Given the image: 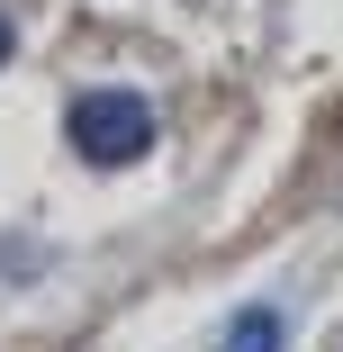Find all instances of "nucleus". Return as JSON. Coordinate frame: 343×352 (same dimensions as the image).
I'll list each match as a JSON object with an SVG mask.
<instances>
[{
	"label": "nucleus",
	"mask_w": 343,
	"mask_h": 352,
	"mask_svg": "<svg viewBox=\"0 0 343 352\" xmlns=\"http://www.w3.org/2000/svg\"><path fill=\"white\" fill-rule=\"evenodd\" d=\"M63 135H73V154L118 172V163H145L154 154V100L145 91H82L63 109Z\"/></svg>",
	"instance_id": "1"
},
{
	"label": "nucleus",
	"mask_w": 343,
	"mask_h": 352,
	"mask_svg": "<svg viewBox=\"0 0 343 352\" xmlns=\"http://www.w3.org/2000/svg\"><path fill=\"white\" fill-rule=\"evenodd\" d=\"M10 45H19V28H10V19H0V63H10Z\"/></svg>",
	"instance_id": "3"
},
{
	"label": "nucleus",
	"mask_w": 343,
	"mask_h": 352,
	"mask_svg": "<svg viewBox=\"0 0 343 352\" xmlns=\"http://www.w3.org/2000/svg\"><path fill=\"white\" fill-rule=\"evenodd\" d=\"M280 343H289L280 307H244V316L226 325V343H217V352H280Z\"/></svg>",
	"instance_id": "2"
}]
</instances>
